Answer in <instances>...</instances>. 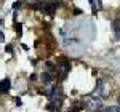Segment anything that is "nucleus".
<instances>
[{"instance_id": "f257e3e1", "label": "nucleus", "mask_w": 120, "mask_h": 112, "mask_svg": "<svg viewBox=\"0 0 120 112\" xmlns=\"http://www.w3.org/2000/svg\"><path fill=\"white\" fill-rule=\"evenodd\" d=\"M102 106V101L99 96H96V94H93V96H88L86 98V101H85V107L88 109V111L91 112H98L99 109H101Z\"/></svg>"}, {"instance_id": "f03ea898", "label": "nucleus", "mask_w": 120, "mask_h": 112, "mask_svg": "<svg viewBox=\"0 0 120 112\" xmlns=\"http://www.w3.org/2000/svg\"><path fill=\"white\" fill-rule=\"evenodd\" d=\"M56 71H58L59 78H66L67 74H69V71H71V63L66 58H59L58 59V64H56Z\"/></svg>"}, {"instance_id": "7ed1b4c3", "label": "nucleus", "mask_w": 120, "mask_h": 112, "mask_svg": "<svg viewBox=\"0 0 120 112\" xmlns=\"http://www.w3.org/2000/svg\"><path fill=\"white\" fill-rule=\"evenodd\" d=\"M63 99H64L63 91L56 86L55 93L50 96V109H51V111H53V109H59V107H61V104H63Z\"/></svg>"}, {"instance_id": "20e7f679", "label": "nucleus", "mask_w": 120, "mask_h": 112, "mask_svg": "<svg viewBox=\"0 0 120 112\" xmlns=\"http://www.w3.org/2000/svg\"><path fill=\"white\" fill-rule=\"evenodd\" d=\"M56 7H58L56 2H46V3L42 5V11H43V13H48V15H53L56 11Z\"/></svg>"}, {"instance_id": "39448f33", "label": "nucleus", "mask_w": 120, "mask_h": 112, "mask_svg": "<svg viewBox=\"0 0 120 112\" xmlns=\"http://www.w3.org/2000/svg\"><path fill=\"white\" fill-rule=\"evenodd\" d=\"M112 32H114L115 38H120V18L112 21Z\"/></svg>"}, {"instance_id": "423d86ee", "label": "nucleus", "mask_w": 120, "mask_h": 112, "mask_svg": "<svg viewBox=\"0 0 120 112\" xmlns=\"http://www.w3.org/2000/svg\"><path fill=\"white\" fill-rule=\"evenodd\" d=\"M90 5H91V8H93L94 13L99 11V10L102 8V2H101V0H90Z\"/></svg>"}, {"instance_id": "0eeeda50", "label": "nucleus", "mask_w": 120, "mask_h": 112, "mask_svg": "<svg viewBox=\"0 0 120 112\" xmlns=\"http://www.w3.org/2000/svg\"><path fill=\"white\" fill-rule=\"evenodd\" d=\"M10 86H11L10 78H3V80H2V93H8V91H10Z\"/></svg>"}, {"instance_id": "6e6552de", "label": "nucleus", "mask_w": 120, "mask_h": 112, "mask_svg": "<svg viewBox=\"0 0 120 112\" xmlns=\"http://www.w3.org/2000/svg\"><path fill=\"white\" fill-rule=\"evenodd\" d=\"M42 78H43V82H45V83H50V82H51V78H53V74H51L50 71H46V72L42 74Z\"/></svg>"}, {"instance_id": "1a4fd4ad", "label": "nucleus", "mask_w": 120, "mask_h": 112, "mask_svg": "<svg viewBox=\"0 0 120 112\" xmlns=\"http://www.w3.org/2000/svg\"><path fill=\"white\" fill-rule=\"evenodd\" d=\"M98 112H120V107H107V109H102V111H98Z\"/></svg>"}, {"instance_id": "9d476101", "label": "nucleus", "mask_w": 120, "mask_h": 112, "mask_svg": "<svg viewBox=\"0 0 120 112\" xmlns=\"http://www.w3.org/2000/svg\"><path fill=\"white\" fill-rule=\"evenodd\" d=\"M119 106H120V98H119Z\"/></svg>"}]
</instances>
